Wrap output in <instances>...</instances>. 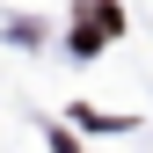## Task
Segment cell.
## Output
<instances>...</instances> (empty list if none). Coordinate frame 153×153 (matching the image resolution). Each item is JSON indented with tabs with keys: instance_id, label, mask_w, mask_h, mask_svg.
I'll return each mask as SVG.
<instances>
[{
	"instance_id": "6da1fadb",
	"label": "cell",
	"mask_w": 153,
	"mask_h": 153,
	"mask_svg": "<svg viewBox=\"0 0 153 153\" xmlns=\"http://www.w3.org/2000/svg\"><path fill=\"white\" fill-rule=\"evenodd\" d=\"M109 29H117V7H88V15H80V51H95Z\"/></svg>"
}]
</instances>
